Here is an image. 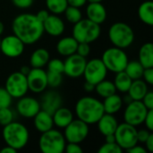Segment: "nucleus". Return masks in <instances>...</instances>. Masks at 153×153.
Listing matches in <instances>:
<instances>
[{
  "label": "nucleus",
  "instance_id": "a211bd4d",
  "mask_svg": "<svg viewBox=\"0 0 153 153\" xmlns=\"http://www.w3.org/2000/svg\"><path fill=\"white\" fill-rule=\"evenodd\" d=\"M62 105V98L56 91H48L46 92L41 100L40 108L50 115L60 108Z\"/></svg>",
  "mask_w": 153,
  "mask_h": 153
},
{
  "label": "nucleus",
  "instance_id": "72a5a7b5",
  "mask_svg": "<svg viewBox=\"0 0 153 153\" xmlns=\"http://www.w3.org/2000/svg\"><path fill=\"white\" fill-rule=\"evenodd\" d=\"M13 121V113L8 108H0V126H4Z\"/></svg>",
  "mask_w": 153,
  "mask_h": 153
},
{
  "label": "nucleus",
  "instance_id": "37998d69",
  "mask_svg": "<svg viewBox=\"0 0 153 153\" xmlns=\"http://www.w3.org/2000/svg\"><path fill=\"white\" fill-rule=\"evenodd\" d=\"M146 126V128L152 132L153 131V109H149L147 112V115L145 117L144 122H143Z\"/></svg>",
  "mask_w": 153,
  "mask_h": 153
},
{
  "label": "nucleus",
  "instance_id": "5fc2aeb1",
  "mask_svg": "<svg viewBox=\"0 0 153 153\" xmlns=\"http://www.w3.org/2000/svg\"><path fill=\"white\" fill-rule=\"evenodd\" d=\"M106 143H116V138L114 134L106 135Z\"/></svg>",
  "mask_w": 153,
  "mask_h": 153
},
{
  "label": "nucleus",
  "instance_id": "7c9ffc66",
  "mask_svg": "<svg viewBox=\"0 0 153 153\" xmlns=\"http://www.w3.org/2000/svg\"><path fill=\"white\" fill-rule=\"evenodd\" d=\"M124 71L128 74V76L132 80H137L143 77L144 67L139 61H132L127 63Z\"/></svg>",
  "mask_w": 153,
  "mask_h": 153
},
{
  "label": "nucleus",
  "instance_id": "f8f14e48",
  "mask_svg": "<svg viewBox=\"0 0 153 153\" xmlns=\"http://www.w3.org/2000/svg\"><path fill=\"white\" fill-rule=\"evenodd\" d=\"M65 129L64 136L68 143H81L89 134V125L80 119L73 120Z\"/></svg>",
  "mask_w": 153,
  "mask_h": 153
},
{
  "label": "nucleus",
  "instance_id": "2eb2a0df",
  "mask_svg": "<svg viewBox=\"0 0 153 153\" xmlns=\"http://www.w3.org/2000/svg\"><path fill=\"white\" fill-rule=\"evenodd\" d=\"M26 77L28 88L34 93L43 92L48 87L47 72L42 68H31Z\"/></svg>",
  "mask_w": 153,
  "mask_h": 153
},
{
  "label": "nucleus",
  "instance_id": "f704fd0d",
  "mask_svg": "<svg viewBox=\"0 0 153 153\" xmlns=\"http://www.w3.org/2000/svg\"><path fill=\"white\" fill-rule=\"evenodd\" d=\"M47 80H48V86H50L52 88H56L62 82V74L48 71Z\"/></svg>",
  "mask_w": 153,
  "mask_h": 153
},
{
  "label": "nucleus",
  "instance_id": "c756f323",
  "mask_svg": "<svg viewBox=\"0 0 153 153\" xmlns=\"http://www.w3.org/2000/svg\"><path fill=\"white\" fill-rule=\"evenodd\" d=\"M95 90H96L98 95L104 99L110 95L115 94L117 91L114 82L105 80V79L95 85Z\"/></svg>",
  "mask_w": 153,
  "mask_h": 153
},
{
  "label": "nucleus",
  "instance_id": "6e6d98bb",
  "mask_svg": "<svg viewBox=\"0 0 153 153\" xmlns=\"http://www.w3.org/2000/svg\"><path fill=\"white\" fill-rule=\"evenodd\" d=\"M4 23L0 21V35L4 32Z\"/></svg>",
  "mask_w": 153,
  "mask_h": 153
},
{
  "label": "nucleus",
  "instance_id": "1a4fd4ad",
  "mask_svg": "<svg viewBox=\"0 0 153 153\" xmlns=\"http://www.w3.org/2000/svg\"><path fill=\"white\" fill-rule=\"evenodd\" d=\"M148 110L142 100H131L124 112L125 122L136 127L143 124Z\"/></svg>",
  "mask_w": 153,
  "mask_h": 153
},
{
  "label": "nucleus",
  "instance_id": "473e14b6",
  "mask_svg": "<svg viewBox=\"0 0 153 153\" xmlns=\"http://www.w3.org/2000/svg\"><path fill=\"white\" fill-rule=\"evenodd\" d=\"M65 18L66 20L71 22V23H76L77 22H79L81 19H82V12L78 7H74V6H71L68 5L66 7V9L65 10Z\"/></svg>",
  "mask_w": 153,
  "mask_h": 153
},
{
  "label": "nucleus",
  "instance_id": "ea45409f",
  "mask_svg": "<svg viewBox=\"0 0 153 153\" xmlns=\"http://www.w3.org/2000/svg\"><path fill=\"white\" fill-rule=\"evenodd\" d=\"M65 152L67 153H82L83 151L82 147L79 145V143H68L65 144Z\"/></svg>",
  "mask_w": 153,
  "mask_h": 153
},
{
  "label": "nucleus",
  "instance_id": "c03bdc74",
  "mask_svg": "<svg viewBox=\"0 0 153 153\" xmlns=\"http://www.w3.org/2000/svg\"><path fill=\"white\" fill-rule=\"evenodd\" d=\"M143 77L144 78V81L147 84L152 85L153 84V67L150 68H144Z\"/></svg>",
  "mask_w": 153,
  "mask_h": 153
},
{
  "label": "nucleus",
  "instance_id": "393cba45",
  "mask_svg": "<svg viewBox=\"0 0 153 153\" xmlns=\"http://www.w3.org/2000/svg\"><path fill=\"white\" fill-rule=\"evenodd\" d=\"M50 56L47 49L38 48L33 51L30 58V64L32 68H42L49 61Z\"/></svg>",
  "mask_w": 153,
  "mask_h": 153
},
{
  "label": "nucleus",
  "instance_id": "39448f33",
  "mask_svg": "<svg viewBox=\"0 0 153 153\" xmlns=\"http://www.w3.org/2000/svg\"><path fill=\"white\" fill-rule=\"evenodd\" d=\"M100 24L91 22L89 19H81L74 23L73 28V37L79 42L91 43L97 40L100 35Z\"/></svg>",
  "mask_w": 153,
  "mask_h": 153
},
{
  "label": "nucleus",
  "instance_id": "4468645a",
  "mask_svg": "<svg viewBox=\"0 0 153 153\" xmlns=\"http://www.w3.org/2000/svg\"><path fill=\"white\" fill-rule=\"evenodd\" d=\"M66 57L67 58L64 62V74L72 78H78L82 76L87 63L86 58L77 53Z\"/></svg>",
  "mask_w": 153,
  "mask_h": 153
},
{
  "label": "nucleus",
  "instance_id": "58836bf2",
  "mask_svg": "<svg viewBox=\"0 0 153 153\" xmlns=\"http://www.w3.org/2000/svg\"><path fill=\"white\" fill-rule=\"evenodd\" d=\"M90 52H91V48L89 43H84V42L78 43L77 49H76V53L78 55L86 57L87 56H89Z\"/></svg>",
  "mask_w": 153,
  "mask_h": 153
},
{
  "label": "nucleus",
  "instance_id": "4d7b16f0",
  "mask_svg": "<svg viewBox=\"0 0 153 153\" xmlns=\"http://www.w3.org/2000/svg\"><path fill=\"white\" fill-rule=\"evenodd\" d=\"M87 1H89L90 3H96V2H101L103 0H87Z\"/></svg>",
  "mask_w": 153,
  "mask_h": 153
},
{
  "label": "nucleus",
  "instance_id": "aec40b11",
  "mask_svg": "<svg viewBox=\"0 0 153 153\" xmlns=\"http://www.w3.org/2000/svg\"><path fill=\"white\" fill-rule=\"evenodd\" d=\"M97 124L100 133L104 136L114 134L118 126L117 118L112 114H107V113L103 114V116L98 120Z\"/></svg>",
  "mask_w": 153,
  "mask_h": 153
},
{
  "label": "nucleus",
  "instance_id": "13d9d810",
  "mask_svg": "<svg viewBox=\"0 0 153 153\" xmlns=\"http://www.w3.org/2000/svg\"><path fill=\"white\" fill-rule=\"evenodd\" d=\"M0 44H1V39H0Z\"/></svg>",
  "mask_w": 153,
  "mask_h": 153
},
{
  "label": "nucleus",
  "instance_id": "6ab92c4d",
  "mask_svg": "<svg viewBox=\"0 0 153 153\" xmlns=\"http://www.w3.org/2000/svg\"><path fill=\"white\" fill-rule=\"evenodd\" d=\"M86 15L87 19L100 25L107 19V11L100 2L90 3L86 8Z\"/></svg>",
  "mask_w": 153,
  "mask_h": 153
},
{
  "label": "nucleus",
  "instance_id": "4c0bfd02",
  "mask_svg": "<svg viewBox=\"0 0 153 153\" xmlns=\"http://www.w3.org/2000/svg\"><path fill=\"white\" fill-rule=\"evenodd\" d=\"M12 97L7 92L5 88L0 87V108H8L12 103Z\"/></svg>",
  "mask_w": 153,
  "mask_h": 153
},
{
  "label": "nucleus",
  "instance_id": "a18cd8bd",
  "mask_svg": "<svg viewBox=\"0 0 153 153\" xmlns=\"http://www.w3.org/2000/svg\"><path fill=\"white\" fill-rule=\"evenodd\" d=\"M13 4L19 8H28L33 4V0H12Z\"/></svg>",
  "mask_w": 153,
  "mask_h": 153
},
{
  "label": "nucleus",
  "instance_id": "423d86ee",
  "mask_svg": "<svg viewBox=\"0 0 153 153\" xmlns=\"http://www.w3.org/2000/svg\"><path fill=\"white\" fill-rule=\"evenodd\" d=\"M65 144L64 134L53 128L42 133L39 141V149L43 153H63Z\"/></svg>",
  "mask_w": 153,
  "mask_h": 153
},
{
  "label": "nucleus",
  "instance_id": "9b49d317",
  "mask_svg": "<svg viewBox=\"0 0 153 153\" xmlns=\"http://www.w3.org/2000/svg\"><path fill=\"white\" fill-rule=\"evenodd\" d=\"M108 69L100 58H93L86 63L83 76L86 82L96 85L100 82L106 79Z\"/></svg>",
  "mask_w": 153,
  "mask_h": 153
},
{
  "label": "nucleus",
  "instance_id": "bb28decb",
  "mask_svg": "<svg viewBox=\"0 0 153 153\" xmlns=\"http://www.w3.org/2000/svg\"><path fill=\"white\" fill-rule=\"evenodd\" d=\"M139 62L144 68L153 67V44L152 42H147L141 47Z\"/></svg>",
  "mask_w": 153,
  "mask_h": 153
},
{
  "label": "nucleus",
  "instance_id": "5701e85b",
  "mask_svg": "<svg viewBox=\"0 0 153 153\" xmlns=\"http://www.w3.org/2000/svg\"><path fill=\"white\" fill-rule=\"evenodd\" d=\"M78 43L74 37H65L57 42L56 50L61 56H68L76 53Z\"/></svg>",
  "mask_w": 153,
  "mask_h": 153
},
{
  "label": "nucleus",
  "instance_id": "20e7f679",
  "mask_svg": "<svg viewBox=\"0 0 153 153\" xmlns=\"http://www.w3.org/2000/svg\"><path fill=\"white\" fill-rule=\"evenodd\" d=\"M108 38L115 47L125 49L133 44L134 32L127 23L119 22L111 25L108 30Z\"/></svg>",
  "mask_w": 153,
  "mask_h": 153
},
{
  "label": "nucleus",
  "instance_id": "9d476101",
  "mask_svg": "<svg viewBox=\"0 0 153 153\" xmlns=\"http://www.w3.org/2000/svg\"><path fill=\"white\" fill-rule=\"evenodd\" d=\"M5 90L13 99H20L29 91L27 77L21 72H14L11 74L5 82Z\"/></svg>",
  "mask_w": 153,
  "mask_h": 153
},
{
  "label": "nucleus",
  "instance_id": "dca6fc26",
  "mask_svg": "<svg viewBox=\"0 0 153 153\" xmlns=\"http://www.w3.org/2000/svg\"><path fill=\"white\" fill-rule=\"evenodd\" d=\"M18 113L25 118H33L40 110V103L31 97H22L17 102Z\"/></svg>",
  "mask_w": 153,
  "mask_h": 153
},
{
  "label": "nucleus",
  "instance_id": "f03ea898",
  "mask_svg": "<svg viewBox=\"0 0 153 153\" xmlns=\"http://www.w3.org/2000/svg\"><path fill=\"white\" fill-rule=\"evenodd\" d=\"M104 113L102 102L92 97H83L75 105L76 117L88 125L96 124Z\"/></svg>",
  "mask_w": 153,
  "mask_h": 153
},
{
  "label": "nucleus",
  "instance_id": "cd10ccee",
  "mask_svg": "<svg viewBox=\"0 0 153 153\" xmlns=\"http://www.w3.org/2000/svg\"><path fill=\"white\" fill-rule=\"evenodd\" d=\"M138 15L143 22L149 26L153 25V2L145 1L141 4L138 8Z\"/></svg>",
  "mask_w": 153,
  "mask_h": 153
},
{
  "label": "nucleus",
  "instance_id": "a19ab883",
  "mask_svg": "<svg viewBox=\"0 0 153 153\" xmlns=\"http://www.w3.org/2000/svg\"><path fill=\"white\" fill-rule=\"evenodd\" d=\"M143 103L148 109H153V92L149 91L144 95V97L142 100Z\"/></svg>",
  "mask_w": 153,
  "mask_h": 153
},
{
  "label": "nucleus",
  "instance_id": "864d4df0",
  "mask_svg": "<svg viewBox=\"0 0 153 153\" xmlns=\"http://www.w3.org/2000/svg\"><path fill=\"white\" fill-rule=\"evenodd\" d=\"M30 69H31V68H30V66H28V65H23V66H22V68H21L20 72H21L22 74H24V75H27V74L30 73Z\"/></svg>",
  "mask_w": 153,
  "mask_h": 153
},
{
  "label": "nucleus",
  "instance_id": "b1692460",
  "mask_svg": "<svg viewBox=\"0 0 153 153\" xmlns=\"http://www.w3.org/2000/svg\"><path fill=\"white\" fill-rule=\"evenodd\" d=\"M148 92V85L147 83L141 80H133L131 86L127 91L128 97L131 100H142L144 95Z\"/></svg>",
  "mask_w": 153,
  "mask_h": 153
},
{
  "label": "nucleus",
  "instance_id": "f3484780",
  "mask_svg": "<svg viewBox=\"0 0 153 153\" xmlns=\"http://www.w3.org/2000/svg\"><path fill=\"white\" fill-rule=\"evenodd\" d=\"M44 31L48 34L57 37L65 31V23L63 20L56 14H49L48 17L43 22Z\"/></svg>",
  "mask_w": 153,
  "mask_h": 153
},
{
  "label": "nucleus",
  "instance_id": "0eeeda50",
  "mask_svg": "<svg viewBox=\"0 0 153 153\" xmlns=\"http://www.w3.org/2000/svg\"><path fill=\"white\" fill-rule=\"evenodd\" d=\"M101 60L108 71L117 74L125 70L128 63V56L124 49L113 47L104 51Z\"/></svg>",
  "mask_w": 153,
  "mask_h": 153
},
{
  "label": "nucleus",
  "instance_id": "c85d7f7f",
  "mask_svg": "<svg viewBox=\"0 0 153 153\" xmlns=\"http://www.w3.org/2000/svg\"><path fill=\"white\" fill-rule=\"evenodd\" d=\"M133 80L128 76V74L125 71H121L117 73L114 80V84L117 89V91H119L120 92H127Z\"/></svg>",
  "mask_w": 153,
  "mask_h": 153
},
{
  "label": "nucleus",
  "instance_id": "603ef678",
  "mask_svg": "<svg viewBox=\"0 0 153 153\" xmlns=\"http://www.w3.org/2000/svg\"><path fill=\"white\" fill-rule=\"evenodd\" d=\"M17 152L16 150H14L13 148L10 147V146H6L4 148H3L1 151H0V153H15Z\"/></svg>",
  "mask_w": 153,
  "mask_h": 153
},
{
  "label": "nucleus",
  "instance_id": "79ce46f5",
  "mask_svg": "<svg viewBox=\"0 0 153 153\" xmlns=\"http://www.w3.org/2000/svg\"><path fill=\"white\" fill-rule=\"evenodd\" d=\"M151 134H152V132L149 131L148 129H141V130L137 131V140H138V143H144L147 141V139L149 138Z\"/></svg>",
  "mask_w": 153,
  "mask_h": 153
},
{
  "label": "nucleus",
  "instance_id": "e433bc0d",
  "mask_svg": "<svg viewBox=\"0 0 153 153\" xmlns=\"http://www.w3.org/2000/svg\"><path fill=\"white\" fill-rule=\"evenodd\" d=\"M48 65V69L49 72H54V73H59V74H64V62L61 61L58 58H54V59H49Z\"/></svg>",
  "mask_w": 153,
  "mask_h": 153
},
{
  "label": "nucleus",
  "instance_id": "49530a36",
  "mask_svg": "<svg viewBox=\"0 0 153 153\" xmlns=\"http://www.w3.org/2000/svg\"><path fill=\"white\" fill-rule=\"evenodd\" d=\"M86 2H87V0H67L68 5L78 7V8L83 6L86 4Z\"/></svg>",
  "mask_w": 153,
  "mask_h": 153
},
{
  "label": "nucleus",
  "instance_id": "3c124183",
  "mask_svg": "<svg viewBox=\"0 0 153 153\" xmlns=\"http://www.w3.org/2000/svg\"><path fill=\"white\" fill-rule=\"evenodd\" d=\"M84 90L88 92H91V91H93L95 90V85L93 83H91V82H86L84 83Z\"/></svg>",
  "mask_w": 153,
  "mask_h": 153
},
{
  "label": "nucleus",
  "instance_id": "8fccbe9b",
  "mask_svg": "<svg viewBox=\"0 0 153 153\" xmlns=\"http://www.w3.org/2000/svg\"><path fill=\"white\" fill-rule=\"evenodd\" d=\"M146 144V148H147V151L149 152H153V134H151L149 138L147 139V141L144 143Z\"/></svg>",
  "mask_w": 153,
  "mask_h": 153
},
{
  "label": "nucleus",
  "instance_id": "a878e982",
  "mask_svg": "<svg viewBox=\"0 0 153 153\" xmlns=\"http://www.w3.org/2000/svg\"><path fill=\"white\" fill-rule=\"evenodd\" d=\"M102 104H103L105 113L114 115V114L117 113L122 108L123 100L119 95L115 93L113 95H110V96L105 98Z\"/></svg>",
  "mask_w": 153,
  "mask_h": 153
},
{
  "label": "nucleus",
  "instance_id": "4be33fe9",
  "mask_svg": "<svg viewBox=\"0 0 153 153\" xmlns=\"http://www.w3.org/2000/svg\"><path fill=\"white\" fill-rule=\"evenodd\" d=\"M33 118L35 128L41 134L53 128V118L52 115H50L49 113L41 109L35 115Z\"/></svg>",
  "mask_w": 153,
  "mask_h": 153
},
{
  "label": "nucleus",
  "instance_id": "de8ad7c7",
  "mask_svg": "<svg viewBox=\"0 0 153 153\" xmlns=\"http://www.w3.org/2000/svg\"><path fill=\"white\" fill-rule=\"evenodd\" d=\"M48 15H49V13L47 11V10H40L37 14H36V16H37V18L43 23V22L48 17Z\"/></svg>",
  "mask_w": 153,
  "mask_h": 153
},
{
  "label": "nucleus",
  "instance_id": "6e6552de",
  "mask_svg": "<svg viewBox=\"0 0 153 153\" xmlns=\"http://www.w3.org/2000/svg\"><path fill=\"white\" fill-rule=\"evenodd\" d=\"M116 143L124 150H128L138 143L137 140V129L127 123L118 124L115 131Z\"/></svg>",
  "mask_w": 153,
  "mask_h": 153
},
{
  "label": "nucleus",
  "instance_id": "09e8293b",
  "mask_svg": "<svg viewBox=\"0 0 153 153\" xmlns=\"http://www.w3.org/2000/svg\"><path fill=\"white\" fill-rule=\"evenodd\" d=\"M129 153H145L146 152V149L143 148L142 146H138L137 144L133 146L132 148L126 150Z\"/></svg>",
  "mask_w": 153,
  "mask_h": 153
},
{
  "label": "nucleus",
  "instance_id": "2f4dec72",
  "mask_svg": "<svg viewBox=\"0 0 153 153\" xmlns=\"http://www.w3.org/2000/svg\"><path fill=\"white\" fill-rule=\"evenodd\" d=\"M48 9L53 14H60L65 12L68 6L67 0H46Z\"/></svg>",
  "mask_w": 153,
  "mask_h": 153
},
{
  "label": "nucleus",
  "instance_id": "ddd939ff",
  "mask_svg": "<svg viewBox=\"0 0 153 153\" xmlns=\"http://www.w3.org/2000/svg\"><path fill=\"white\" fill-rule=\"evenodd\" d=\"M25 44L14 34L8 35L1 39L0 51L7 57L15 58L20 56L24 51Z\"/></svg>",
  "mask_w": 153,
  "mask_h": 153
},
{
  "label": "nucleus",
  "instance_id": "c9c22d12",
  "mask_svg": "<svg viewBox=\"0 0 153 153\" xmlns=\"http://www.w3.org/2000/svg\"><path fill=\"white\" fill-rule=\"evenodd\" d=\"M123 149L117 143H105L99 149V153H122Z\"/></svg>",
  "mask_w": 153,
  "mask_h": 153
},
{
  "label": "nucleus",
  "instance_id": "f257e3e1",
  "mask_svg": "<svg viewBox=\"0 0 153 153\" xmlns=\"http://www.w3.org/2000/svg\"><path fill=\"white\" fill-rule=\"evenodd\" d=\"M12 29L13 34L25 45L36 43L44 33L43 23L37 18L36 14L31 13L17 15L13 21Z\"/></svg>",
  "mask_w": 153,
  "mask_h": 153
},
{
  "label": "nucleus",
  "instance_id": "7ed1b4c3",
  "mask_svg": "<svg viewBox=\"0 0 153 153\" xmlns=\"http://www.w3.org/2000/svg\"><path fill=\"white\" fill-rule=\"evenodd\" d=\"M29 131L22 124L18 122H11L4 126L3 138L7 146L16 151L23 149L29 142Z\"/></svg>",
  "mask_w": 153,
  "mask_h": 153
},
{
  "label": "nucleus",
  "instance_id": "412c9836",
  "mask_svg": "<svg viewBox=\"0 0 153 153\" xmlns=\"http://www.w3.org/2000/svg\"><path fill=\"white\" fill-rule=\"evenodd\" d=\"M52 118L56 126L58 128H65L74 120V115L69 108L60 107L53 113Z\"/></svg>",
  "mask_w": 153,
  "mask_h": 153
}]
</instances>
